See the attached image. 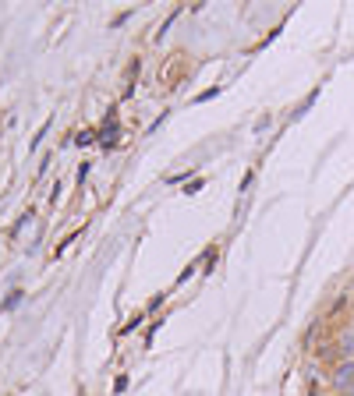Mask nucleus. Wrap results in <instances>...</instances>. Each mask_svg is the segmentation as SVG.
Returning <instances> with one entry per match:
<instances>
[{
    "label": "nucleus",
    "instance_id": "2",
    "mask_svg": "<svg viewBox=\"0 0 354 396\" xmlns=\"http://www.w3.org/2000/svg\"><path fill=\"white\" fill-rule=\"evenodd\" d=\"M340 354H344V358H354V332L340 340Z\"/></svg>",
    "mask_w": 354,
    "mask_h": 396
},
{
    "label": "nucleus",
    "instance_id": "1",
    "mask_svg": "<svg viewBox=\"0 0 354 396\" xmlns=\"http://www.w3.org/2000/svg\"><path fill=\"white\" fill-rule=\"evenodd\" d=\"M333 386L337 389H354V361H344L333 371Z\"/></svg>",
    "mask_w": 354,
    "mask_h": 396
},
{
    "label": "nucleus",
    "instance_id": "5",
    "mask_svg": "<svg viewBox=\"0 0 354 396\" xmlns=\"http://www.w3.org/2000/svg\"><path fill=\"white\" fill-rule=\"evenodd\" d=\"M202 184H205L202 177H199V181H188V187H184V192H188V195H195V192H199V187H202Z\"/></svg>",
    "mask_w": 354,
    "mask_h": 396
},
{
    "label": "nucleus",
    "instance_id": "3",
    "mask_svg": "<svg viewBox=\"0 0 354 396\" xmlns=\"http://www.w3.org/2000/svg\"><path fill=\"white\" fill-rule=\"evenodd\" d=\"M99 142V131H86V135H78V145H92Z\"/></svg>",
    "mask_w": 354,
    "mask_h": 396
},
{
    "label": "nucleus",
    "instance_id": "4",
    "mask_svg": "<svg viewBox=\"0 0 354 396\" xmlns=\"http://www.w3.org/2000/svg\"><path fill=\"white\" fill-rule=\"evenodd\" d=\"M18 301H22V290H11V298L4 301V311H11V308H14Z\"/></svg>",
    "mask_w": 354,
    "mask_h": 396
},
{
    "label": "nucleus",
    "instance_id": "6",
    "mask_svg": "<svg viewBox=\"0 0 354 396\" xmlns=\"http://www.w3.org/2000/svg\"><path fill=\"white\" fill-rule=\"evenodd\" d=\"M114 389H117V393H124V389H128V375H121V379L114 382Z\"/></svg>",
    "mask_w": 354,
    "mask_h": 396
},
{
    "label": "nucleus",
    "instance_id": "7",
    "mask_svg": "<svg viewBox=\"0 0 354 396\" xmlns=\"http://www.w3.org/2000/svg\"><path fill=\"white\" fill-rule=\"evenodd\" d=\"M347 396H354V389H351V393H347Z\"/></svg>",
    "mask_w": 354,
    "mask_h": 396
}]
</instances>
